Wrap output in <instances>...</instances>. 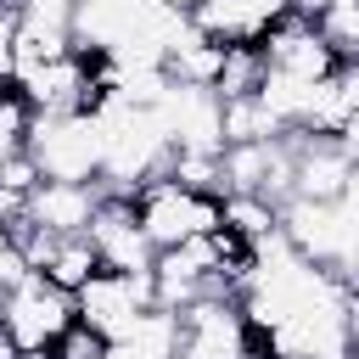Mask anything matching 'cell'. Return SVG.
Returning a JSON list of instances; mask_svg holds the SVG:
<instances>
[{
  "label": "cell",
  "mask_w": 359,
  "mask_h": 359,
  "mask_svg": "<svg viewBox=\"0 0 359 359\" xmlns=\"http://www.w3.org/2000/svg\"><path fill=\"white\" fill-rule=\"evenodd\" d=\"M22 151L39 163L45 180H101L107 123L101 112H34Z\"/></svg>",
  "instance_id": "1"
},
{
  "label": "cell",
  "mask_w": 359,
  "mask_h": 359,
  "mask_svg": "<svg viewBox=\"0 0 359 359\" xmlns=\"http://www.w3.org/2000/svg\"><path fill=\"white\" fill-rule=\"evenodd\" d=\"M129 202H135L140 230L151 236L157 252H163V247H180V241H191V236H213V230L224 224V196H219V191H196V185L174 180V174L146 180L140 191H129Z\"/></svg>",
  "instance_id": "2"
},
{
  "label": "cell",
  "mask_w": 359,
  "mask_h": 359,
  "mask_svg": "<svg viewBox=\"0 0 359 359\" xmlns=\"http://www.w3.org/2000/svg\"><path fill=\"white\" fill-rule=\"evenodd\" d=\"M180 359H258V337L236 292H208L180 309Z\"/></svg>",
  "instance_id": "3"
},
{
  "label": "cell",
  "mask_w": 359,
  "mask_h": 359,
  "mask_svg": "<svg viewBox=\"0 0 359 359\" xmlns=\"http://www.w3.org/2000/svg\"><path fill=\"white\" fill-rule=\"evenodd\" d=\"M73 303H79V320H84L90 331H101L107 342H123V337L157 309V297H151V269H146V275L95 269V275L73 292Z\"/></svg>",
  "instance_id": "4"
},
{
  "label": "cell",
  "mask_w": 359,
  "mask_h": 359,
  "mask_svg": "<svg viewBox=\"0 0 359 359\" xmlns=\"http://www.w3.org/2000/svg\"><path fill=\"white\" fill-rule=\"evenodd\" d=\"M79 320L73 292H62L56 280H45L39 269H28L17 286L0 292V325L22 342V348H56V337Z\"/></svg>",
  "instance_id": "5"
},
{
  "label": "cell",
  "mask_w": 359,
  "mask_h": 359,
  "mask_svg": "<svg viewBox=\"0 0 359 359\" xmlns=\"http://www.w3.org/2000/svg\"><path fill=\"white\" fill-rule=\"evenodd\" d=\"M264 62H269V73H280V79H303V84H325V79H337L342 73V56H337V45L309 22V17H286L280 28H269L264 34Z\"/></svg>",
  "instance_id": "6"
},
{
  "label": "cell",
  "mask_w": 359,
  "mask_h": 359,
  "mask_svg": "<svg viewBox=\"0 0 359 359\" xmlns=\"http://www.w3.org/2000/svg\"><path fill=\"white\" fill-rule=\"evenodd\" d=\"M90 241H95V252H101V269L146 275L151 258H157V247H151V236L140 230V213H135V202H129L123 191H107V196H101V208H95V219H90Z\"/></svg>",
  "instance_id": "7"
},
{
  "label": "cell",
  "mask_w": 359,
  "mask_h": 359,
  "mask_svg": "<svg viewBox=\"0 0 359 359\" xmlns=\"http://www.w3.org/2000/svg\"><path fill=\"white\" fill-rule=\"evenodd\" d=\"M292 140H297L292 196H303V202H348V191L359 180V163L337 140H320V135H292Z\"/></svg>",
  "instance_id": "8"
},
{
  "label": "cell",
  "mask_w": 359,
  "mask_h": 359,
  "mask_svg": "<svg viewBox=\"0 0 359 359\" xmlns=\"http://www.w3.org/2000/svg\"><path fill=\"white\" fill-rule=\"evenodd\" d=\"M292 17V0H196L191 22L219 45H264L269 28Z\"/></svg>",
  "instance_id": "9"
},
{
  "label": "cell",
  "mask_w": 359,
  "mask_h": 359,
  "mask_svg": "<svg viewBox=\"0 0 359 359\" xmlns=\"http://www.w3.org/2000/svg\"><path fill=\"white\" fill-rule=\"evenodd\" d=\"M101 196H107L101 180H39L28 191V224H39L50 236H79V230H90Z\"/></svg>",
  "instance_id": "10"
},
{
  "label": "cell",
  "mask_w": 359,
  "mask_h": 359,
  "mask_svg": "<svg viewBox=\"0 0 359 359\" xmlns=\"http://www.w3.org/2000/svg\"><path fill=\"white\" fill-rule=\"evenodd\" d=\"M95 269H101V252H95L90 230H79V236H56V241H50V252H45V264H39V275H45V280H56L62 292H79Z\"/></svg>",
  "instance_id": "11"
},
{
  "label": "cell",
  "mask_w": 359,
  "mask_h": 359,
  "mask_svg": "<svg viewBox=\"0 0 359 359\" xmlns=\"http://www.w3.org/2000/svg\"><path fill=\"white\" fill-rule=\"evenodd\" d=\"M112 359H180V314L151 309L123 342H112Z\"/></svg>",
  "instance_id": "12"
},
{
  "label": "cell",
  "mask_w": 359,
  "mask_h": 359,
  "mask_svg": "<svg viewBox=\"0 0 359 359\" xmlns=\"http://www.w3.org/2000/svg\"><path fill=\"white\" fill-rule=\"evenodd\" d=\"M224 230H236L241 241H269L280 230V202L275 196H252V191H224Z\"/></svg>",
  "instance_id": "13"
},
{
  "label": "cell",
  "mask_w": 359,
  "mask_h": 359,
  "mask_svg": "<svg viewBox=\"0 0 359 359\" xmlns=\"http://www.w3.org/2000/svg\"><path fill=\"white\" fill-rule=\"evenodd\" d=\"M314 28L337 45L342 62H359V0H331V6L314 17Z\"/></svg>",
  "instance_id": "14"
},
{
  "label": "cell",
  "mask_w": 359,
  "mask_h": 359,
  "mask_svg": "<svg viewBox=\"0 0 359 359\" xmlns=\"http://www.w3.org/2000/svg\"><path fill=\"white\" fill-rule=\"evenodd\" d=\"M28 123H34V112H28L22 90H17V84H6V90H0V163L22 151V140H28Z\"/></svg>",
  "instance_id": "15"
},
{
  "label": "cell",
  "mask_w": 359,
  "mask_h": 359,
  "mask_svg": "<svg viewBox=\"0 0 359 359\" xmlns=\"http://www.w3.org/2000/svg\"><path fill=\"white\" fill-rule=\"evenodd\" d=\"M50 359H112V342H107L101 331H90L84 320H73V325H67V331L56 337Z\"/></svg>",
  "instance_id": "16"
},
{
  "label": "cell",
  "mask_w": 359,
  "mask_h": 359,
  "mask_svg": "<svg viewBox=\"0 0 359 359\" xmlns=\"http://www.w3.org/2000/svg\"><path fill=\"white\" fill-rule=\"evenodd\" d=\"M22 275H28L22 241H17V230H6V224H0V292H6V286H17Z\"/></svg>",
  "instance_id": "17"
},
{
  "label": "cell",
  "mask_w": 359,
  "mask_h": 359,
  "mask_svg": "<svg viewBox=\"0 0 359 359\" xmlns=\"http://www.w3.org/2000/svg\"><path fill=\"white\" fill-rule=\"evenodd\" d=\"M331 140H337V146H342V151H348V157H353V163H359V107H353V112H348V118H342V129H337V135H331Z\"/></svg>",
  "instance_id": "18"
},
{
  "label": "cell",
  "mask_w": 359,
  "mask_h": 359,
  "mask_svg": "<svg viewBox=\"0 0 359 359\" xmlns=\"http://www.w3.org/2000/svg\"><path fill=\"white\" fill-rule=\"evenodd\" d=\"M325 6H331V0H292V17H309V22H314Z\"/></svg>",
  "instance_id": "19"
},
{
  "label": "cell",
  "mask_w": 359,
  "mask_h": 359,
  "mask_svg": "<svg viewBox=\"0 0 359 359\" xmlns=\"http://www.w3.org/2000/svg\"><path fill=\"white\" fill-rule=\"evenodd\" d=\"M0 359H22V342H17L6 325H0Z\"/></svg>",
  "instance_id": "20"
}]
</instances>
